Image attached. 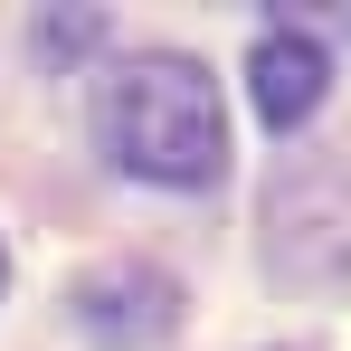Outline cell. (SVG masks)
I'll list each match as a JSON object with an SVG mask.
<instances>
[{
    "label": "cell",
    "instance_id": "cell-2",
    "mask_svg": "<svg viewBox=\"0 0 351 351\" xmlns=\"http://www.w3.org/2000/svg\"><path fill=\"white\" fill-rule=\"evenodd\" d=\"M266 276L285 294H342L351 285V171L304 162L266 190Z\"/></svg>",
    "mask_w": 351,
    "mask_h": 351
},
{
    "label": "cell",
    "instance_id": "cell-4",
    "mask_svg": "<svg viewBox=\"0 0 351 351\" xmlns=\"http://www.w3.org/2000/svg\"><path fill=\"white\" fill-rule=\"evenodd\" d=\"M247 95H256V114L276 123V133L313 123V114H323V95H332V58H323V38H313L304 19L276 10V29L247 48Z\"/></svg>",
    "mask_w": 351,
    "mask_h": 351
},
{
    "label": "cell",
    "instance_id": "cell-1",
    "mask_svg": "<svg viewBox=\"0 0 351 351\" xmlns=\"http://www.w3.org/2000/svg\"><path fill=\"white\" fill-rule=\"evenodd\" d=\"M95 133L114 171L162 180V190H209L228 171V105L199 58H133L95 95Z\"/></svg>",
    "mask_w": 351,
    "mask_h": 351
},
{
    "label": "cell",
    "instance_id": "cell-5",
    "mask_svg": "<svg viewBox=\"0 0 351 351\" xmlns=\"http://www.w3.org/2000/svg\"><path fill=\"white\" fill-rule=\"evenodd\" d=\"M95 38H105L95 10H48V19H38V48H48V58H76V48H95Z\"/></svg>",
    "mask_w": 351,
    "mask_h": 351
},
{
    "label": "cell",
    "instance_id": "cell-6",
    "mask_svg": "<svg viewBox=\"0 0 351 351\" xmlns=\"http://www.w3.org/2000/svg\"><path fill=\"white\" fill-rule=\"evenodd\" d=\"M0 285H10V256H0Z\"/></svg>",
    "mask_w": 351,
    "mask_h": 351
},
{
    "label": "cell",
    "instance_id": "cell-3",
    "mask_svg": "<svg viewBox=\"0 0 351 351\" xmlns=\"http://www.w3.org/2000/svg\"><path fill=\"white\" fill-rule=\"evenodd\" d=\"M76 332L95 351H143V342H171L180 332V285L162 266H95L86 285H76Z\"/></svg>",
    "mask_w": 351,
    "mask_h": 351
}]
</instances>
